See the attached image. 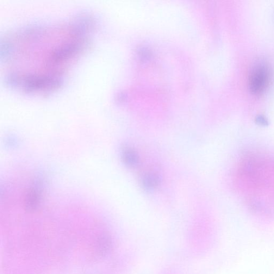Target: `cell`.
I'll list each match as a JSON object with an SVG mask.
<instances>
[{"label":"cell","mask_w":274,"mask_h":274,"mask_svg":"<svg viewBox=\"0 0 274 274\" xmlns=\"http://www.w3.org/2000/svg\"><path fill=\"white\" fill-rule=\"evenodd\" d=\"M42 191L40 180L35 182L31 187L25 200V207L27 210L33 211L38 208L42 201Z\"/></svg>","instance_id":"cell-2"},{"label":"cell","mask_w":274,"mask_h":274,"mask_svg":"<svg viewBox=\"0 0 274 274\" xmlns=\"http://www.w3.org/2000/svg\"><path fill=\"white\" fill-rule=\"evenodd\" d=\"M160 183V177L157 173L147 172L141 178L143 188L147 191H153L157 188Z\"/></svg>","instance_id":"cell-4"},{"label":"cell","mask_w":274,"mask_h":274,"mask_svg":"<svg viewBox=\"0 0 274 274\" xmlns=\"http://www.w3.org/2000/svg\"><path fill=\"white\" fill-rule=\"evenodd\" d=\"M122 158L124 163L131 168H135L138 165L139 158L134 149L126 147L123 149Z\"/></svg>","instance_id":"cell-3"},{"label":"cell","mask_w":274,"mask_h":274,"mask_svg":"<svg viewBox=\"0 0 274 274\" xmlns=\"http://www.w3.org/2000/svg\"><path fill=\"white\" fill-rule=\"evenodd\" d=\"M270 80L269 67L263 64L255 66L248 76L249 90L255 95H260L267 89Z\"/></svg>","instance_id":"cell-1"},{"label":"cell","mask_w":274,"mask_h":274,"mask_svg":"<svg viewBox=\"0 0 274 274\" xmlns=\"http://www.w3.org/2000/svg\"><path fill=\"white\" fill-rule=\"evenodd\" d=\"M255 122L259 126L266 127L269 125V122L268 121L267 118L262 115H259L255 117Z\"/></svg>","instance_id":"cell-5"}]
</instances>
